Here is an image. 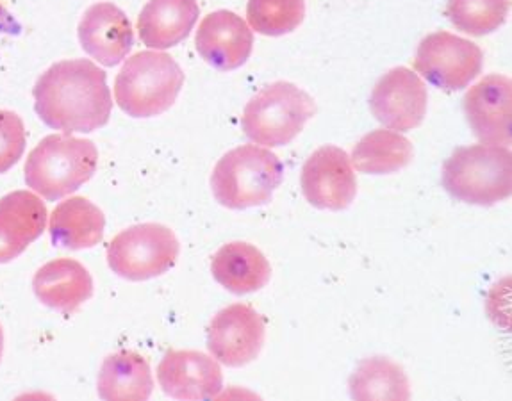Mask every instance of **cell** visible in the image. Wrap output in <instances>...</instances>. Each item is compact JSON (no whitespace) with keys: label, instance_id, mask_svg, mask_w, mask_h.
Listing matches in <instances>:
<instances>
[{"label":"cell","instance_id":"6da1fadb","mask_svg":"<svg viewBox=\"0 0 512 401\" xmlns=\"http://www.w3.org/2000/svg\"><path fill=\"white\" fill-rule=\"evenodd\" d=\"M34 111L54 131H97L109 122L113 100L108 75L88 59L50 66L33 88Z\"/></svg>","mask_w":512,"mask_h":401},{"label":"cell","instance_id":"7a4b0ae2","mask_svg":"<svg viewBox=\"0 0 512 401\" xmlns=\"http://www.w3.org/2000/svg\"><path fill=\"white\" fill-rule=\"evenodd\" d=\"M99 152L93 141L72 134L43 138L25 163V184L40 197L56 202L90 181L97 170Z\"/></svg>","mask_w":512,"mask_h":401},{"label":"cell","instance_id":"3957f363","mask_svg":"<svg viewBox=\"0 0 512 401\" xmlns=\"http://www.w3.org/2000/svg\"><path fill=\"white\" fill-rule=\"evenodd\" d=\"M184 84V72L165 52H138L116 75V106L133 118H152L174 106Z\"/></svg>","mask_w":512,"mask_h":401},{"label":"cell","instance_id":"277c9868","mask_svg":"<svg viewBox=\"0 0 512 401\" xmlns=\"http://www.w3.org/2000/svg\"><path fill=\"white\" fill-rule=\"evenodd\" d=\"M443 186L450 197L471 205H495L511 197L509 147L473 145L457 148L443 166Z\"/></svg>","mask_w":512,"mask_h":401},{"label":"cell","instance_id":"5b68a950","mask_svg":"<svg viewBox=\"0 0 512 401\" xmlns=\"http://www.w3.org/2000/svg\"><path fill=\"white\" fill-rule=\"evenodd\" d=\"M284 168L266 148L243 145L227 152L211 175L216 202L227 209H250L266 205L281 186Z\"/></svg>","mask_w":512,"mask_h":401},{"label":"cell","instance_id":"8992f818","mask_svg":"<svg viewBox=\"0 0 512 401\" xmlns=\"http://www.w3.org/2000/svg\"><path fill=\"white\" fill-rule=\"evenodd\" d=\"M316 115V104L293 82H273L248 102L241 125L248 140L263 147H284Z\"/></svg>","mask_w":512,"mask_h":401},{"label":"cell","instance_id":"52a82bcc","mask_svg":"<svg viewBox=\"0 0 512 401\" xmlns=\"http://www.w3.org/2000/svg\"><path fill=\"white\" fill-rule=\"evenodd\" d=\"M181 252L174 230L159 223H141L120 232L108 246V264L131 282L156 279L172 270Z\"/></svg>","mask_w":512,"mask_h":401},{"label":"cell","instance_id":"ba28073f","mask_svg":"<svg viewBox=\"0 0 512 401\" xmlns=\"http://www.w3.org/2000/svg\"><path fill=\"white\" fill-rule=\"evenodd\" d=\"M484 54L473 41L446 31L429 34L420 43L414 68L425 81L439 90L459 91L479 77Z\"/></svg>","mask_w":512,"mask_h":401},{"label":"cell","instance_id":"9c48e42d","mask_svg":"<svg viewBox=\"0 0 512 401\" xmlns=\"http://www.w3.org/2000/svg\"><path fill=\"white\" fill-rule=\"evenodd\" d=\"M265 321L245 303H234L216 314L207 328V348L216 361L243 368L256 361L265 344Z\"/></svg>","mask_w":512,"mask_h":401},{"label":"cell","instance_id":"30bf717a","mask_svg":"<svg viewBox=\"0 0 512 401\" xmlns=\"http://www.w3.org/2000/svg\"><path fill=\"white\" fill-rule=\"evenodd\" d=\"M302 193L316 209L343 211L357 195L356 173L345 150L334 145L318 148L302 168Z\"/></svg>","mask_w":512,"mask_h":401},{"label":"cell","instance_id":"8fae6325","mask_svg":"<svg viewBox=\"0 0 512 401\" xmlns=\"http://www.w3.org/2000/svg\"><path fill=\"white\" fill-rule=\"evenodd\" d=\"M427 88L413 70L397 66L382 75L372 91V113L386 129H416L427 115Z\"/></svg>","mask_w":512,"mask_h":401},{"label":"cell","instance_id":"7c38bea8","mask_svg":"<svg viewBox=\"0 0 512 401\" xmlns=\"http://www.w3.org/2000/svg\"><path fill=\"white\" fill-rule=\"evenodd\" d=\"M512 84L507 75H488L464 97L471 131L484 145H511Z\"/></svg>","mask_w":512,"mask_h":401},{"label":"cell","instance_id":"4fadbf2b","mask_svg":"<svg viewBox=\"0 0 512 401\" xmlns=\"http://www.w3.org/2000/svg\"><path fill=\"white\" fill-rule=\"evenodd\" d=\"M77 34L84 52L108 68L122 63L134 45L131 20L111 2H97L88 8Z\"/></svg>","mask_w":512,"mask_h":401},{"label":"cell","instance_id":"5bb4252c","mask_svg":"<svg viewBox=\"0 0 512 401\" xmlns=\"http://www.w3.org/2000/svg\"><path fill=\"white\" fill-rule=\"evenodd\" d=\"M157 378L166 396L175 400H211L223 389L218 362L195 350L166 353L157 368Z\"/></svg>","mask_w":512,"mask_h":401},{"label":"cell","instance_id":"9a60e30c","mask_svg":"<svg viewBox=\"0 0 512 401\" xmlns=\"http://www.w3.org/2000/svg\"><path fill=\"white\" fill-rule=\"evenodd\" d=\"M195 45L209 65L222 72H231L247 63L254 47V34L243 18L220 9L202 20Z\"/></svg>","mask_w":512,"mask_h":401},{"label":"cell","instance_id":"2e32d148","mask_svg":"<svg viewBox=\"0 0 512 401\" xmlns=\"http://www.w3.org/2000/svg\"><path fill=\"white\" fill-rule=\"evenodd\" d=\"M47 225V209L31 191H13L0 198V264L25 252Z\"/></svg>","mask_w":512,"mask_h":401},{"label":"cell","instance_id":"e0dca14e","mask_svg":"<svg viewBox=\"0 0 512 401\" xmlns=\"http://www.w3.org/2000/svg\"><path fill=\"white\" fill-rule=\"evenodd\" d=\"M33 291L43 305L70 314L90 300L93 279L81 262L56 259L36 271Z\"/></svg>","mask_w":512,"mask_h":401},{"label":"cell","instance_id":"ac0fdd59","mask_svg":"<svg viewBox=\"0 0 512 401\" xmlns=\"http://www.w3.org/2000/svg\"><path fill=\"white\" fill-rule=\"evenodd\" d=\"M199 15L197 0H150L138 17L140 40L150 49H172L190 36Z\"/></svg>","mask_w":512,"mask_h":401},{"label":"cell","instance_id":"d6986e66","mask_svg":"<svg viewBox=\"0 0 512 401\" xmlns=\"http://www.w3.org/2000/svg\"><path fill=\"white\" fill-rule=\"evenodd\" d=\"M211 273L220 286L241 296L263 289L272 277V266L256 246L232 241L216 252Z\"/></svg>","mask_w":512,"mask_h":401},{"label":"cell","instance_id":"ffe728a7","mask_svg":"<svg viewBox=\"0 0 512 401\" xmlns=\"http://www.w3.org/2000/svg\"><path fill=\"white\" fill-rule=\"evenodd\" d=\"M106 218L88 198H68L54 209L49 230L52 243L67 250H86L104 238Z\"/></svg>","mask_w":512,"mask_h":401},{"label":"cell","instance_id":"44dd1931","mask_svg":"<svg viewBox=\"0 0 512 401\" xmlns=\"http://www.w3.org/2000/svg\"><path fill=\"white\" fill-rule=\"evenodd\" d=\"M97 387L102 400H149L154 391L149 362L129 350L113 353L102 362Z\"/></svg>","mask_w":512,"mask_h":401},{"label":"cell","instance_id":"7402d4cb","mask_svg":"<svg viewBox=\"0 0 512 401\" xmlns=\"http://www.w3.org/2000/svg\"><path fill=\"white\" fill-rule=\"evenodd\" d=\"M413 145L400 132L391 129L366 134L352 150L350 163L357 172L388 175L405 168L413 159Z\"/></svg>","mask_w":512,"mask_h":401},{"label":"cell","instance_id":"603a6c76","mask_svg":"<svg viewBox=\"0 0 512 401\" xmlns=\"http://www.w3.org/2000/svg\"><path fill=\"white\" fill-rule=\"evenodd\" d=\"M350 391L356 400H409L411 396L404 369L386 357L361 362L350 378Z\"/></svg>","mask_w":512,"mask_h":401},{"label":"cell","instance_id":"cb8c5ba5","mask_svg":"<svg viewBox=\"0 0 512 401\" xmlns=\"http://www.w3.org/2000/svg\"><path fill=\"white\" fill-rule=\"evenodd\" d=\"M509 0H448L446 17L461 33L486 36L505 24Z\"/></svg>","mask_w":512,"mask_h":401},{"label":"cell","instance_id":"d4e9b609","mask_svg":"<svg viewBox=\"0 0 512 401\" xmlns=\"http://www.w3.org/2000/svg\"><path fill=\"white\" fill-rule=\"evenodd\" d=\"M306 17L304 0H248L247 20L263 36H284L298 29Z\"/></svg>","mask_w":512,"mask_h":401},{"label":"cell","instance_id":"484cf974","mask_svg":"<svg viewBox=\"0 0 512 401\" xmlns=\"http://www.w3.org/2000/svg\"><path fill=\"white\" fill-rule=\"evenodd\" d=\"M25 150V129L22 118L0 109V175L9 172L22 159Z\"/></svg>","mask_w":512,"mask_h":401},{"label":"cell","instance_id":"4316f807","mask_svg":"<svg viewBox=\"0 0 512 401\" xmlns=\"http://www.w3.org/2000/svg\"><path fill=\"white\" fill-rule=\"evenodd\" d=\"M2 353H4V332H2V325H0V361H2Z\"/></svg>","mask_w":512,"mask_h":401}]
</instances>
